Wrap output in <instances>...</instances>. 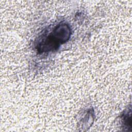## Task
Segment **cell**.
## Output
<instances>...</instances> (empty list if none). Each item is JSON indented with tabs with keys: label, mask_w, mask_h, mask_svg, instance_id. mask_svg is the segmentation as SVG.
<instances>
[{
	"label": "cell",
	"mask_w": 132,
	"mask_h": 132,
	"mask_svg": "<svg viewBox=\"0 0 132 132\" xmlns=\"http://www.w3.org/2000/svg\"><path fill=\"white\" fill-rule=\"evenodd\" d=\"M122 120L124 125L128 126V124H131V110L128 113L127 111L124 112L122 116Z\"/></svg>",
	"instance_id": "cell-2"
},
{
	"label": "cell",
	"mask_w": 132,
	"mask_h": 132,
	"mask_svg": "<svg viewBox=\"0 0 132 132\" xmlns=\"http://www.w3.org/2000/svg\"><path fill=\"white\" fill-rule=\"evenodd\" d=\"M51 34L57 42L60 44H62L70 39L71 34V28L68 24L61 23L54 28Z\"/></svg>",
	"instance_id": "cell-1"
}]
</instances>
